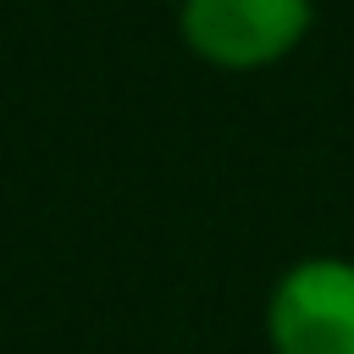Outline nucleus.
<instances>
[{
	"mask_svg": "<svg viewBox=\"0 0 354 354\" xmlns=\"http://www.w3.org/2000/svg\"><path fill=\"white\" fill-rule=\"evenodd\" d=\"M315 0H183V44L227 72H254L304 44Z\"/></svg>",
	"mask_w": 354,
	"mask_h": 354,
	"instance_id": "nucleus-1",
	"label": "nucleus"
},
{
	"mask_svg": "<svg viewBox=\"0 0 354 354\" xmlns=\"http://www.w3.org/2000/svg\"><path fill=\"white\" fill-rule=\"evenodd\" d=\"M266 337L277 354H354V260H293L266 299Z\"/></svg>",
	"mask_w": 354,
	"mask_h": 354,
	"instance_id": "nucleus-2",
	"label": "nucleus"
}]
</instances>
